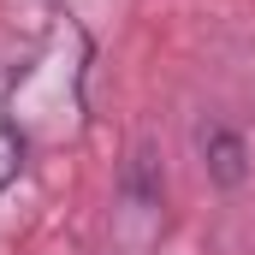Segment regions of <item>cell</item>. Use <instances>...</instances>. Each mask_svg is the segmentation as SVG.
I'll list each match as a JSON object with an SVG mask.
<instances>
[{"mask_svg":"<svg viewBox=\"0 0 255 255\" xmlns=\"http://www.w3.org/2000/svg\"><path fill=\"white\" fill-rule=\"evenodd\" d=\"M202 154H208V172L220 178V184H244V172H250V148H244V136L226 125L202 130Z\"/></svg>","mask_w":255,"mask_h":255,"instance_id":"cell-1","label":"cell"},{"mask_svg":"<svg viewBox=\"0 0 255 255\" xmlns=\"http://www.w3.org/2000/svg\"><path fill=\"white\" fill-rule=\"evenodd\" d=\"M18 166H24V142H18V130L0 119V190L18 178Z\"/></svg>","mask_w":255,"mask_h":255,"instance_id":"cell-2","label":"cell"}]
</instances>
